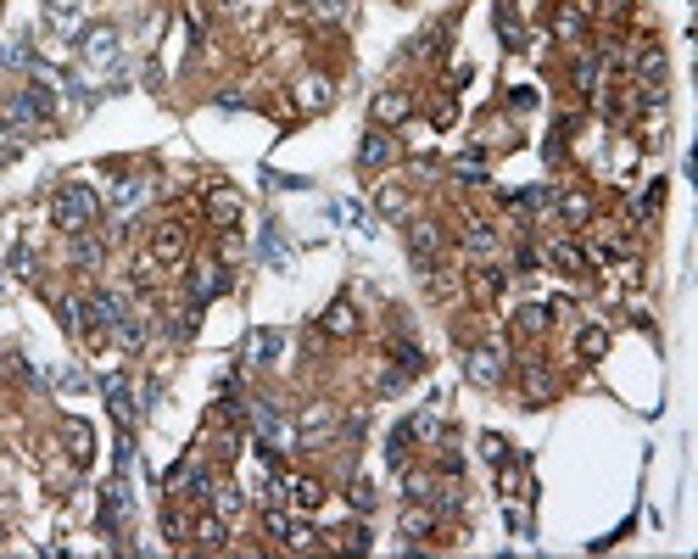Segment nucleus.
<instances>
[{
  "label": "nucleus",
  "instance_id": "45",
  "mask_svg": "<svg viewBox=\"0 0 698 559\" xmlns=\"http://www.w3.org/2000/svg\"><path fill=\"white\" fill-rule=\"evenodd\" d=\"M475 280H480V292H486V297H497V292H503V268H480Z\"/></svg>",
  "mask_w": 698,
  "mask_h": 559
},
{
  "label": "nucleus",
  "instance_id": "31",
  "mask_svg": "<svg viewBox=\"0 0 698 559\" xmlns=\"http://www.w3.org/2000/svg\"><path fill=\"white\" fill-rule=\"evenodd\" d=\"M90 425H84V420H68V453H73V464H84V459H90Z\"/></svg>",
  "mask_w": 698,
  "mask_h": 559
},
{
  "label": "nucleus",
  "instance_id": "18",
  "mask_svg": "<svg viewBox=\"0 0 698 559\" xmlns=\"http://www.w3.org/2000/svg\"><path fill=\"white\" fill-rule=\"evenodd\" d=\"M391 135H380V129H369L364 135V146H357V162H364V169H380V162H391Z\"/></svg>",
  "mask_w": 698,
  "mask_h": 559
},
{
  "label": "nucleus",
  "instance_id": "29",
  "mask_svg": "<svg viewBox=\"0 0 698 559\" xmlns=\"http://www.w3.org/2000/svg\"><path fill=\"white\" fill-rule=\"evenodd\" d=\"M145 191H152V179H140V174H129V179H118V191H112V207L123 213V207H135Z\"/></svg>",
  "mask_w": 698,
  "mask_h": 559
},
{
  "label": "nucleus",
  "instance_id": "23",
  "mask_svg": "<svg viewBox=\"0 0 698 559\" xmlns=\"http://www.w3.org/2000/svg\"><path fill=\"white\" fill-rule=\"evenodd\" d=\"M464 246L480 252V258H492L497 252V230H492V224H480V218H470V224H464Z\"/></svg>",
  "mask_w": 698,
  "mask_h": 559
},
{
  "label": "nucleus",
  "instance_id": "35",
  "mask_svg": "<svg viewBox=\"0 0 698 559\" xmlns=\"http://www.w3.org/2000/svg\"><path fill=\"white\" fill-rule=\"evenodd\" d=\"M213 514L235 521V514H241V487H213Z\"/></svg>",
  "mask_w": 698,
  "mask_h": 559
},
{
  "label": "nucleus",
  "instance_id": "40",
  "mask_svg": "<svg viewBox=\"0 0 698 559\" xmlns=\"http://www.w3.org/2000/svg\"><path fill=\"white\" fill-rule=\"evenodd\" d=\"M17 157H23V140H17L12 129H0V169H12Z\"/></svg>",
  "mask_w": 698,
  "mask_h": 559
},
{
  "label": "nucleus",
  "instance_id": "7",
  "mask_svg": "<svg viewBox=\"0 0 698 559\" xmlns=\"http://www.w3.org/2000/svg\"><path fill=\"white\" fill-rule=\"evenodd\" d=\"M207 218L224 224V230H235V224H241V191H229V185L207 191Z\"/></svg>",
  "mask_w": 698,
  "mask_h": 559
},
{
  "label": "nucleus",
  "instance_id": "8",
  "mask_svg": "<svg viewBox=\"0 0 698 559\" xmlns=\"http://www.w3.org/2000/svg\"><path fill=\"white\" fill-rule=\"evenodd\" d=\"M224 285H229V275H224L218 263H196V268H190V297H196V308H201L207 297H218Z\"/></svg>",
  "mask_w": 698,
  "mask_h": 559
},
{
  "label": "nucleus",
  "instance_id": "12",
  "mask_svg": "<svg viewBox=\"0 0 698 559\" xmlns=\"http://www.w3.org/2000/svg\"><path fill=\"white\" fill-rule=\"evenodd\" d=\"M101 391H107V403H112V414H118V420H123V425H135V414H140V403H135V391H129V381H123V375H107V381H101Z\"/></svg>",
  "mask_w": 698,
  "mask_h": 559
},
{
  "label": "nucleus",
  "instance_id": "33",
  "mask_svg": "<svg viewBox=\"0 0 698 559\" xmlns=\"http://www.w3.org/2000/svg\"><path fill=\"white\" fill-rule=\"evenodd\" d=\"M185 498H196V504L213 498V475H207L201 464H196V470H185Z\"/></svg>",
  "mask_w": 698,
  "mask_h": 559
},
{
  "label": "nucleus",
  "instance_id": "22",
  "mask_svg": "<svg viewBox=\"0 0 698 559\" xmlns=\"http://www.w3.org/2000/svg\"><path fill=\"white\" fill-rule=\"evenodd\" d=\"M408 207H414V201H408L403 185H386V191L374 196V213H380V218H408Z\"/></svg>",
  "mask_w": 698,
  "mask_h": 559
},
{
  "label": "nucleus",
  "instance_id": "4",
  "mask_svg": "<svg viewBox=\"0 0 698 559\" xmlns=\"http://www.w3.org/2000/svg\"><path fill=\"white\" fill-rule=\"evenodd\" d=\"M84 56L95 62V68H112V62L123 56V39L112 23H95V29H84Z\"/></svg>",
  "mask_w": 698,
  "mask_h": 559
},
{
  "label": "nucleus",
  "instance_id": "39",
  "mask_svg": "<svg viewBox=\"0 0 698 559\" xmlns=\"http://www.w3.org/2000/svg\"><path fill=\"white\" fill-rule=\"evenodd\" d=\"M308 6H313L319 23H341V17H347V0H308Z\"/></svg>",
  "mask_w": 698,
  "mask_h": 559
},
{
  "label": "nucleus",
  "instance_id": "20",
  "mask_svg": "<svg viewBox=\"0 0 698 559\" xmlns=\"http://www.w3.org/2000/svg\"><path fill=\"white\" fill-rule=\"evenodd\" d=\"M554 207H559V218H564V224H592V196H581V191L554 196Z\"/></svg>",
  "mask_w": 698,
  "mask_h": 559
},
{
  "label": "nucleus",
  "instance_id": "50",
  "mask_svg": "<svg viewBox=\"0 0 698 559\" xmlns=\"http://www.w3.org/2000/svg\"><path fill=\"white\" fill-rule=\"evenodd\" d=\"M296 6H308V0H296Z\"/></svg>",
  "mask_w": 698,
  "mask_h": 559
},
{
  "label": "nucleus",
  "instance_id": "42",
  "mask_svg": "<svg viewBox=\"0 0 698 559\" xmlns=\"http://www.w3.org/2000/svg\"><path fill=\"white\" fill-rule=\"evenodd\" d=\"M162 531H168V537H174V543H185V531H190V521H185V514H179V509H168V514H162Z\"/></svg>",
  "mask_w": 698,
  "mask_h": 559
},
{
  "label": "nucleus",
  "instance_id": "25",
  "mask_svg": "<svg viewBox=\"0 0 698 559\" xmlns=\"http://www.w3.org/2000/svg\"><path fill=\"white\" fill-rule=\"evenodd\" d=\"M45 17H51V29L78 34V0H45Z\"/></svg>",
  "mask_w": 698,
  "mask_h": 559
},
{
  "label": "nucleus",
  "instance_id": "19",
  "mask_svg": "<svg viewBox=\"0 0 698 559\" xmlns=\"http://www.w3.org/2000/svg\"><path fill=\"white\" fill-rule=\"evenodd\" d=\"M285 487V498L296 504V509H319L324 504V487L319 481H308V475H296V481H280Z\"/></svg>",
  "mask_w": 698,
  "mask_h": 559
},
{
  "label": "nucleus",
  "instance_id": "41",
  "mask_svg": "<svg viewBox=\"0 0 698 559\" xmlns=\"http://www.w3.org/2000/svg\"><path fill=\"white\" fill-rule=\"evenodd\" d=\"M480 453H486L492 464H503V459H509V442H503L497 431H486V437H480Z\"/></svg>",
  "mask_w": 698,
  "mask_h": 559
},
{
  "label": "nucleus",
  "instance_id": "46",
  "mask_svg": "<svg viewBox=\"0 0 698 559\" xmlns=\"http://www.w3.org/2000/svg\"><path fill=\"white\" fill-rule=\"evenodd\" d=\"M514 268H520V275H537V252H531V246H520V252H514Z\"/></svg>",
  "mask_w": 698,
  "mask_h": 559
},
{
  "label": "nucleus",
  "instance_id": "16",
  "mask_svg": "<svg viewBox=\"0 0 698 559\" xmlns=\"http://www.w3.org/2000/svg\"><path fill=\"white\" fill-rule=\"evenodd\" d=\"M547 263L564 268V275H587V252H581L576 241H554V246H547Z\"/></svg>",
  "mask_w": 698,
  "mask_h": 559
},
{
  "label": "nucleus",
  "instance_id": "28",
  "mask_svg": "<svg viewBox=\"0 0 698 559\" xmlns=\"http://www.w3.org/2000/svg\"><path fill=\"white\" fill-rule=\"evenodd\" d=\"M497 34H503V45H525V29H520V17H514V6L509 0H497Z\"/></svg>",
  "mask_w": 698,
  "mask_h": 559
},
{
  "label": "nucleus",
  "instance_id": "3",
  "mask_svg": "<svg viewBox=\"0 0 698 559\" xmlns=\"http://www.w3.org/2000/svg\"><path fill=\"white\" fill-rule=\"evenodd\" d=\"M152 258H157L162 268H174V263L190 258V230H185V224H157V235H152Z\"/></svg>",
  "mask_w": 698,
  "mask_h": 559
},
{
  "label": "nucleus",
  "instance_id": "21",
  "mask_svg": "<svg viewBox=\"0 0 698 559\" xmlns=\"http://www.w3.org/2000/svg\"><path fill=\"white\" fill-rule=\"evenodd\" d=\"M224 537H229V521H224V514H201V521H196V548H224Z\"/></svg>",
  "mask_w": 698,
  "mask_h": 559
},
{
  "label": "nucleus",
  "instance_id": "32",
  "mask_svg": "<svg viewBox=\"0 0 698 559\" xmlns=\"http://www.w3.org/2000/svg\"><path fill=\"white\" fill-rule=\"evenodd\" d=\"M425 531H436V514L419 509V504H408V509H403V537H425Z\"/></svg>",
  "mask_w": 698,
  "mask_h": 559
},
{
  "label": "nucleus",
  "instance_id": "5",
  "mask_svg": "<svg viewBox=\"0 0 698 559\" xmlns=\"http://www.w3.org/2000/svg\"><path fill=\"white\" fill-rule=\"evenodd\" d=\"M408 252H414V263H419V275L436 263V252H441V230L436 224H425V218H414L408 224Z\"/></svg>",
  "mask_w": 698,
  "mask_h": 559
},
{
  "label": "nucleus",
  "instance_id": "10",
  "mask_svg": "<svg viewBox=\"0 0 698 559\" xmlns=\"http://www.w3.org/2000/svg\"><path fill=\"white\" fill-rule=\"evenodd\" d=\"M464 375H470L475 386H497V381H503V358L492 353V347H475L470 364H464Z\"/></svg>",
  "mask_w": 698,
  "mask_h": 559
},
{
  "label": "nucleus",
  "instance_id": "30",
  "mask_svg": "<svg viewBox=\"0 0 698 559\" xmlns=\"http://www.w3.org/2000/svg\"><path fill=\"white\" fill-rule=\"evenodd\" d=\"M576 85H581V95H598V85H604V56H581Z\"/></svg>",
  "mask_w": 698,
  "mask_h": 559
},
{
  "label": "nucleus",
  "instance_id": "27",
  "mask_svg": "<svg viewBox=\"0 0 698 559\" xmlns=\"http://www.w3.org/2000/svg\"><path fill=\"white\" fill-rule=\"evenodd\" d=\"M112 336H118V347H129V353H140V347H145V325H140V314H123V319L112 325Z\"/></svg>",
  "mask_w": 698,
  "mask_h": 559
},
{
  "label": "nucleus",
  "instance_id": "13",
  "mask_svg": "<svg viewBox=\"0 0 698 559\" xmlns=\"http://www.w3.org/2000/svg\"><path fill=\"white\" fill-rule=\"evenodd\" d=\"M520 381H525V398H531V403H547V398H554V375H547L542 358H525V364H520Z\"/></svg>",
  "mask_w": 698,
  "mask_h": 559
},
{
  "label": "nucleus",
  "instance_id": "49",
  "mask_svg": "<svg viewBox=\"0 0 698 559\" xmlns=\"http://www.w3.org/2000/svg\"><path fill=\"white\" fill-rule=\"evenodd\" d=\"M12 268H17V275L29 280V275H34V252H12Z\"/></svg>",
  "mask_w": 698,
  "mask_h": 559
},
{
  "label": "nucleus",
  "instance_id": "2",
  "mask_svg": "<svg viewBox=\"0 0 698 559\" xmlns=\"http://www.w3.org/2000/svg\"><path fill=\"white\" fill-rule=\"evenodd\" d=\"M51 112H56V95H51L45 78H29V85L6 101V123L12 129H39V123H51Z\"/></svg>",
  "mask_w": 698,
  "mask_h": 559
},
{
  "label": "nucleus",
  "instance_id": "38",
  "mask_svg": "<svg viewBox=\"0 0 698 559\" xmlns=\"http://www.w3.org/2000/svg\"><path fill=\"white\" fill-rule=\"evenodd\" d=\"M56 314H62V330H84V302L78 297H62Z\"/></svg>",
  "mask_w": 698,
  "mask_h": 559
},
{
  "label": "nucleus",
  "instance_id": "11",
  "mask_svg": "<svg viewBox=\"0 0 698 559\" xmlns=\"http://www.w3.org/2000/svg\"><path fill=\"white\" fill-rule=\"evenodd\" d=\"M637 78H643V95L648 101H660V85H665V51L660 45H648V51H637Z\"/></svg>",
  "mask_w": 698,
  "mask_h": 559
},
{
  "label": "nucleus",
  "instance_id": "24",
  "mask_svg": "<svg viewBox=\"0 0 698 559\" xmlns=\"http://www.w3.org/2000/svg\"><path fill=\"white\" fill-rule=\"evenodd\" d=\"M391 358H397V375H403V381H408V375H425V364H431L414 341H397V347H391Z\"/></svg>",
  "mask_w": 698,
  "mask_h": 559
},
{
  "label": "nucleus",
  "instance_id": "15",
  "mask_svg": "<svg viewBox=\"0 0 698 559\" xmlns=\"http://www.w3.org/2000/svg\"><path fill=\"white\" fill-rule=\"evenodd\" d=\"M68 258H73L78 268H101V263H107V241H95L90 230H78L73 246H68Z\"/></svg>",
  "mask_w": 698,
  "mask_h": 559
},
{
  "label": "nucleus",
  "instance_id": "17",
  "mask_svg": "<svg viewBox=\"0 0 698 559\" xmlns=\"http://www.w3.org/2000/svg\"><path fill=\"white\" fill-rule=\"evenodd\" d=\"M554 34L564 39V45H581V39H587V17H581V6H559Z\"/></svg>",
  "mask_w": 698,
  "mask_h": 559
},
{
  "label": "nucleus",
  "instance_id": "36",
  "mask_svg": "<svg viewBox=\"0 0 698 559\" xmlns=\"http://www.w3.org/2000/svg\"><path fill=\"white\" fill-rule=\"evenodd\" d=\"M604 347H609V336H604V330H598V325H587V330H581V336H576V353H581V358H598V353H604Z\"/></svg>",
  "mask_w": 698,
  "mask_h": 559
},
{
  "label": "nucleus",
  "instance_id": "9",
  "mask_svg": "<svg viewBox=\"0 0 698 559\" xmlns=\"http://www.w3.org/2000/svg\"><path fill=\"white\" fill-rule=\"evenodd\" d=\"M330 101H335V90H330L324 73H308L302 85H296V107H302V112H324Z\"/></svg>",
  "mask_w": 698,
  "mask_h": 559
},
{
  "label": "nucleus",
  "instance_id": "43",
  "mask_svg": "<svg viewBox=\"0 0 698 559\" xmlns=\"http://www.w3.org/2000/svg\"><path fill=\"white\" fill-rule=\"evenodd\" d=\"M352 509H357V514L374 509V487H369V481H352Z\"/></svg>",
  "mask_w": 698,
  "mask_h": 559
},
{
  "label": "nucleus",
  "instance_id": "14",
  "mask_svg": "<svg viewBox=\"0 0 698 559\" xmlns=\"http://www.w3.org/2000/svg\"><path fill=\"white\" fill-rule=\"evenodd\" d=\"M414 112V95L408 90H380L374 95V123H403Z\"/></svg>",
  "mask_w": 698,
  "mask_h": 559
},
{
  "label": "nucleus",
  "instance_id": "48",
  "mask_svg": "<svg viewBox=\"0 0 698 559\" xmlns=\"http://www.w3.org/2000/svg\"><path fill=\"white\" fill-rule=\"evenodd\" d=\"M347 548H352V554H364V548H369V531H364V526H352V531H347Z\"/></svg>",
  "mask_w": 698,
  "mask_h": 559
},
{
  "label": "nucleus",
  "instance_id": "37",
  "mask_svg": "<svg viewBox=\"0 0 698 559\" xmlns=\"http://www.w3.org/2000/svg\"><path fill=\"white\" fill-rule=\"evenodd\" d=\"M263 258H268V263H280V268L291 263V246L280 241V230H263Z\"/></svg>",
  "mask_w": 698,
  "mask_h": 559
},
{
  "label": "nucleus",
  "instance_id": "34",
  "mask_svg": "<svg viewBox=\"0 0 698 559\" xmlns=\"http://www.w3.org/2000/svg\"><path fill=\"white\" fill-rule=\"evenodd\" d=\"M547 314H554V308H542V302H525L520 314H514V325H520V330H531V336H537V330H547Z\"/></svg>",
  "mask_w": 698,
  "mask_h": 559
},
{
  "label": "nucleus",
  "instance_id": "47",
  "mask_svg": "<svg viewBox=\"0 0 698 559\" xmlns=\"http://www.w3.org/2000/svg\"><path fill=\"white\" fill-rule=\"evenodd\" d=\"M509 107H514V112H531V107H537V95H531V90H514V95H509Z\"/></svg>",
  "mask_w": 698,
  "mask_h": 559
},
{
  "label": "nucleus",
  "instance_id": "26",
  "mask_svg": "<svg viewBox=\"0 0 698 559\" xmlns=\"http://www.w3.org/2000/svg\"><path fill=\"white\" fill-rule=\"evenodd\" d=\"M324 330H330V336H352V330H357L352 302H330V308H324Z\"/></svg>",
  "mask_w": 698,
  "mask_h": 559
},
{
  "label": "nucleus",
  "instance_id": "1",
  "mask_svg": "<svg viewBox=\"0 0 698 559\" xmlns=\"http://www.w3.org/2000/svg\"><path fill=\"white\" fill-rule=\"evenodd\" d=\"M95 218H101V196L90 191V185H68V191H56V201H51V224H56V230L78 235V230H95Z\"/></svg>",
  "mask_w": 698,
  "mask_h": 559
},
{
  "label": "nucleus",
  "instance_id": "44",
  "mask_svg": "<svg viewBox=\"0 0 698 559\" xmlns=\"http://www.w3.org/2000/svg\"><path fill=\"white\" fill-rule=\"evenodd\" d=\"M62 386H68V391H84V386H90V375H84V369L78 364H68V369H62V375H56Z\"/></svg>",
  "mask_w": 698,
  "mask_h": 559
},
{
  "label": "nucleus",
  "instance_id": "6",
  "mask_svg": "<svg viewBox=\"0 0 698 559\" xmlns=\"http://www.w3.org/2000/svg\"><path fill=\"white\" fill-rule=\"evenodd\" d=\"M285 347L280 330H246V341H241V358L246 364H274V353Z\"/></svg>",
  "mask_w": 698,
  "mask_h": 559
}]
</instances>
